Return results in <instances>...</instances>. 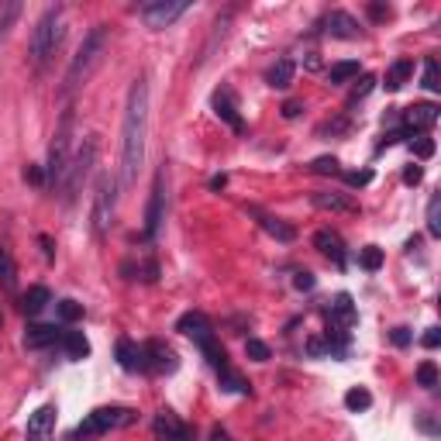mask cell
<instances>
[{
	"label": "cell",
	"mask_w": 441,
	"mask_h": 441,
	"mask_svg": "<svg viewBox=\"0 0 441 441\" xmlns=\"http://www.w3.org/2000/svg\"><path fill=\"white\" fill-rule=\"evenodd\" d=\"M145 138H148V80L138 76L128 90L124 121H121V190L138 183L145 162Z\"/></svg>",
	"instance_id": "cell-1"
},
{
	"label": "cell",
	"mask_w": 441,
	"mask_h": 441,
	"mask_svg": "<svg viewBox=\"0 0 441 441\" xmlns=\"http://www.w3.org/2000/svg\"><path fill=\"white\" fill-rule=\"evenodd\" d=\"M107 42H111V28H107V25H93V28L87 32L83 45L76 49V56H73V63H69V69H66V76H63V93L80 90V87L93 76V69L104 63Z\"/></svg>",
	"instance_id": "cell-2"
},
{
	"label": "cell",
	"mask_w": 441,
	"mask_h": 441,
	"mask_svg": "<svg viewBox=\"0 0 441 441\" xmlns=\"http://www.w3.org/2000/svg\"><path fill=\"white\" fill-rule=\"evenodd\" d=\"M176 331H179V335H186V338H193V345L203 352V359L214 365V372H220V369H228V365H231V362H228V352H225V345L217 341L214 324H210V317H207V314H200V310L183 314V317L176 321Z\"/></svg>",
	"instance_id": "cell-3"
},
{
	"label": "cell",
	"mask_w": 441,
	"mask_h": 441,
	"mask_svg": "<svg viewBox=\"0 0 441 441\" xmlns=\"http://www.w3.org/2000/svg\"><path fill=\"white\" fill-rule=\"evenodd\" d=\"M135 420H138V410H135V407H97V410H90V414L69 431V441H90V438H100V434L131 427Z\"/></svg>",
	"instance_id": "cell-4"
},
{
	"label": "cell",
	"mask_w": 441,
	"mask_h": 441,
	"mask_svg": "<svg viewBox=\"0 0 441 441\" xmlns=\"http://www.w3.org/2000/svg\"><path fill=\"white\" fill-rule=\"evenodd\" d=\"M63 38H66L63 8H45V14L38 18V25L32 32V63H35V69H42L56 56V49L63 45Z\"/></svg>",
	"instance_id": "cell-5"
},
{
	"label": "cell",
	"mask_w": 441,
	"mask_h": 441,
	"mask_svg": "<svg viewBox=\"0 0 441 441\" xmlns=\"http://www.w3.org/2000/svg\"><path fill=\"white\" fill-rule=\"evenodd\" d=\"M69 138H73V107L63 111L59 128H56V138L49 145V162L42 166L45 169V190H56L66 179V169H69Z\"/></svg>",
	"instance_id": "cell-6"
},
{
	"label": "cell",
	"mask_w": 441,
	"mask_h": 441,
	"mask_svg": "<svg viewBox=\"0 0 441 441\" xmlns=\"http://www.w3.org/2000/svg\"><path fill=\"white\" fill-rule=\"evenodd\" d=\"M97 152H100L97 135H87L83 145H80V152H76V159H73L69 169H66V179H63V200H66V203H73V200L80 196V190L87 186V179H90L93 166H97Z\"/></svg>",
	"instance_id": "cell-7"
},
{
	"label": "cell",
	"mask_w": 441,
	"mask_h": 441,
	"mask_svg": "<svg viewBox=\"0 0 441 441\" xmlns=\"http://www.w3.org/2000/svg\"><path fill=\"white\" fill-rule=\"evenodd\" d=\"M114 210H117V179H114L111 172H100L97 183H93V210H90L93 235H97V238H104V235L111 231Z\"/></svg>",
	"instance_id": "cell-8"
},
{
	"label": "cell",
	"mask_w": 441,
	"mask_h": 441,
	"mask_svg": "<svg viewBox=\"0 0 441 441\" xmlns=\"http://www.w3.org/2000/svg\"><path fill=\"white\" fill-rule=\"evenodd\" d=\"M166 179H169V172H166V162H162V166L155 169L152 193H148V207H145V231H142L145 242H155L159 231H162V220H166Z\"/></svg>",
	"instance_id": "cell-9"
},
{
	"label": "cell",
	"mask_w": 441,
	"mask_h": 441,
	"mask_svg": "<svg viewBox=\"0 0 441 441\" xmlns=\"http://www.w3.org/2000/svg\"><path fill=\"white\" fill-rule=\"evenodd\" d=\"M190 11L186 0H148V4L138 8V18L145 21V28L159 32V28H169L176 18H183Z\"/></svg>",
	"instance_id": "cell-10"
},
{
	"label": "cell",
	"mask_w": 441,
	"mask_h": 441,
	"mask_svg": "<svg viewBox=\"0 0 441 441\" xmlns=\"http://www.w3.org/2000/svg\"><path fill=\"white\" fill-rule=\"evenodd\" d=\"M56 420H59V410H56V403H45V407H38V410L28 417V427H25V441H52V438H56Z\"/></svg>",
	"instance_id": "cell-11"
},
{
	"label": "cell",
	"mask_w": 441,
	"mask_h": 441,
	"mask_svg": "<svg viewBox=\"0 0 441 441\" xmlns=\"http://www.w3.org/2000/svg\"><path fill=\"white\" fill-rule=\"evenodd\" d=\"M179 369V359L176 352L166 345V341H145V372L152 376H162V372H176Z\"/></svg>",
	"instance_id": "cell-12"
},
{
	"label": "cell",
	"mask_w": 441,
	"mask_h": 441,
	"mask_svg": "<svg viewBox=\"0 0 441 441\" xmlns=\"http://www.w3.org/2000/svg\"><path fill=\"white\" fill-rule=\"evenodd\" d=\"M155 431V441H193V427L186 420H179L172 410H162L152 424Z\"/></svg>",
	"instance_id": "cell-13"
},
{
	"label": "cell",
	"mask_w": 441,
	"mask_h": 441,
	"mask_svg": "<svg viewBox=\"0 0 441 441\" xmlns=\"http://www.w3.org/2000/svg\"><path fill=\"white\" fill-rule=\"evenodd\" d=\"M400 121H403L407 138H414L417 131H427V128L438 124V104H414L400 114Z\"/></svg>",
	"instance_id": "cell-14"
},
{
	"label": "cell",
	"mask_w": 441,
	"mask_h": 441,
	"mask_svg": "<svg viewBox=\"0 0 441 441\" xmlns=\"http://www.w3.org/2000/svg\"><path fill=\"white\" fill-rule=\"evenodd\" d=\"M314 249H317L321 256H328L338 269H345V266H348L345 242H341V235H338L335 228H321V231H314Z\"/></svg>",
	"instance_id": "cell-15"
},
{
	"label": "cell",
	"mask_w": 441,
	"mask_h": 441,
	"mask_svg": "<svg viewBox=\"0 0 441 441\" xmlns=\"http://www.w3.org/2000/svg\"><path fill=\"white\" fill-rule=\"evenodd\" d=\"M214 111H217V117L225 121L235 135H245V121H242V114H238V107H235V93H231L228 87H220V90L214 93Z\"/></svg>",
	"instance_id": "cell-16"
},
{
	"label": "cell",
	"mask_w": 441,
	"mask_h": 441,
	"mask_svg": "<svg viewBox=\"0 0 441 441\" xmlns=\"http://www.w3.org/2000/svg\"><path fill=\"white\" fill-rule=\"evenodd\" d=\"M321 28H324V35H331V38H345V42H352V38H359V35H362L359 21H355L348 11H331V14H324Z\"/></svg>",
	"instance_id": "cell-17"
},
{
	"label": "cell",
	"mask_w": 441,
	"mask_h": 441,
	"mask_svg": "<svg viewBox=\"0 0 441 441\" xmlns=\"http://www.w3.org/2000/svg\"><path fill=\"white\" fill-rule=\"evenodd\" d=\"M310 203H314L317 210H328V214H359V203H355L348 193L314 190V193H310Z\"/></svg>",
	"instance_id": "cell-18"
},
{
	"label": "cell",
	"mask_w": 441,
	"mask_h": 441,
	"mask_svg": "<svg viewBox=\"0 0 441 441\" xmlns=\"http://www.w3.org/2000/svg\"><path fill=\"white\" fill-rule=\"evenodd\" d=\"M249 214H252V217H259V228H262L266 235H273L276 242H283V245L297 242V228H293V225H286L283 217H273V214H266V210H259V207H249Z\"/></svg>",
	"instance_id": "cell-19"
},
{
	"label": "cell",
	"mask_w": 441,
	"mask_h": 441,
	"mask_svg": "<svg viewBox=\"0 0 441 441\" xmlns=\"http://www.w3.org/2000/svg\"><path fill=\"white\" fill-rule=\"evenodd\" d=\"M117 365L124 372H145V345H135L131 338L117 341Z\"/></svg>",
	"instance_id": "cell-20"
},
{
	"label": "cell",
	"mask_w": 441,
	"mask_h": 441,
	"mask_svg": "<svg viewBox=\"0 0 441 441\" xmlns=\"http://www.w3.org/2000/svg\"><path fill=\"white\" fill-rule=\"evenodd\" d=\"M59 338H63V331H59L56 324H28V331H25V348L38 352V348L59 345Z\"/></svg>",
	"instance_id": "cell-21"
},
{
	"label": "cell",
	"mask_w": 441,
	"mask_h": 441,
	"mask_svg": "<svg viewBox=\"0 0 441 441\" xmlns=\"http://www.w3.org/2000/svg\"><path fill=\"white\" fill-rule=\"evenodd\" d=\"M293 76H297L293 59H276V63L266 69V83H269L273 90H286V87L293 83Z\"/></svg>",
	"instance_id": "cell-22"
},
{
	"label": "cell",
	"mask_w": 441,
	"mask_h": 441,
	"mask_svg": "<svg viewBox=\"0 0 441 441\" xmlns=\"http://www.w3.org/2000/svg\"><path fill=\"white\" fill-rule=\"evenodd\" d=\"M49 304H52V290H49V286H28L25 297H21V310H25L28 317H38Z\"/></svg>",
	"instance_id": "cell-23"
},
{
	"label": "cell",
	"mask_w": 441,
	"mask_h": 441,
	"mask_svg": "<svg viewBox=\"0 0 441 441\" xmlns=\"http://www.w3.org/2000/svg\"><path fill=\"white\" fill-rule=\"evenodd\" d=\"M59 345H63L66 359H73V362H80V359H87V355H90V341H87V335H83V331H63Z\"/></svg>",
	"instance_id": "cell-24"
},
{
	"label": "cell",
	"mask_w": 441,
	"mask_h": 441,
	"mask_svg": "<svg viewBox=\"0 0 441 441\" xmlns=\"http://www.w3.org/2000/svg\"><path fill=\"white\" fill-rule=\"evenodd\" d=\"M359 73H362V66H359L355 59H341V63H335V66L328 69V83H331V87H345V83L359 80Z\"/></svg>",
	"instance_id": "cell-25"
},
{
	"label": "cell",
	"mask_w": 441,
	"mask_h": 441,
	"mask_svg": "<svg viewBox=\"0 0 441 441\" xmlns=\"http://www.w3.org/2000/svg\"><path fill=\"white\" fill-rule=\"evenodd\" d=\"M217 383H220V389H225V393H238V396H252V383L249 379H242L231 365L228 369H220L217 372Z\"/></svg>",
	"instance_id": "cell-26"
},
{
	"label": "cell",
	"mask_w": 441,
	"mask_h": 441,
	"mask_svg": "<svg viewBox=\"0 0 441 441\" xmlns=\"http://www.w3.org/2000/svg\"><path fill=\"white\" fill-rule=\"evenodd\" d=\"M414 76V59H396L389 69H386V90H403V83Z\"/></svg>",
	"instance_id": "cell-27"
},
{
	"label": "cell",
	"mask_w": 441,
	"mask_h": 441,
	"mask_svg": "<svg viewBox=\"0 0 441 441\" xmlns=\"http://www.w3.org/2000/svg\"><path fill=\"white\" fill-rule=\"evenodd\" d=\"M18 286V266H14V259H11V252L8 249H0V290H14Z\"/></svg>",
	"instance_id": "cell-28"
},
{
	"label": "cell",
	"mask_w": 441,
	"mask_h": 441,
	"mask_svg": "<svg viewBox=\"0 0 441 441\" xmlns=\"http://www.w3.org/2000/svg\"><path fill=\"white\" fill-rule=\"evenodd\" d=\"M18 18H21V4H18V0H4V4H0V38L11 35Z\"/></svg>",
	"instance_id": "cell-29"
},
{
	"label": "cell",
	"mask_w": 441,
	"mask_h": 441,
	"mask_svg": "<svg viewBox=\"0 0 441 441\" xmlns=\"http://www.w3.org/2000/svg\"><path fill=\"white\" fill-rule=\"evenodd\" d=\"M427 235L431 238H441V196L438 193L427 200Z\"/></svg>",
	"instance_id": "cell-30"
},
{
	"label": "cell",
	"mask_w": 441,
	"mask_h": 441,
	"mask_svg": "<svg viewBox=\"0 0 441 441\" xmlns=\"http://www.w3.org/2000/svg\"><path fill=\"white\" fill-rule=\"evenodd\" d=\"M56 317H59L63 324H76V321L83 317V304H76V300H59V304H56Z\"/></svg>",
	"instance_id": "cell-31"
},
{
	"label": "cell",
	"mask_w": 441,
	"mask_h": 441,
	"mask_svg": "<svg viewBox=\"0 0 441 441\" xmlns=\"http://www.w3.org/2000/svg\"><path fill=\"white\" fill-rule=\"evenodd\" d=\"M345 407H348V410H355V414H359V410H369V407H372V393H369V389H362V386H355V389H348V393H345Z\"/></svg>",
	"instance_id": "cell-32"
},
{
	"label": "cell",
	"mask_w": 441,
	"mask_h": 441,
	"mask_svg": "<svg viewBox=\"0 0 441 441\" xmlns=\"http://www.w3.org/2000/svg\"><path fill=\"white\" fill-rule=\"evenodd\" d=\"M420 87H424V90H431V93H438V90H441V69H438V59H434V56L424 63V80H420Z\"/></svg>",
	"instance_id": "cell-33"
},
{
	"label": "cell",
	"mask_w": 441,
	"mask_h": 441,
	"mask_svg": "<svg viewBox=\"0 0 441 441\" xmlns=\"http://www.w3.org/2000/svg\"><path fill=\"white\" fill-rule=\"evenodd\" d=\"M310 172H317V176H341V162L335 155H317L310 162Z\"/></svg>",
	"instance_id": "cell-34"
},
{
	"label": "cell",
	"mask_w": 441,
	"mask_h": 441,
	"mask_svg": "<svg viewBox=\"0 0 441 441\" xmlns=\"http://www.w3.org/2000/svg\"><path fill=\"white\" fill-rule=\"evenodd\" d=\"M359 266H362L365 273H376V269H383V249H376V245H365V249L359 252Z\"/></svg>",
	"instance_id": "cell-35"
},
{
	"label": "cell",
	"mask_w": 441,
	"mask_h": 441,
	"mask_svg": "<svg viewBox=\"0 0 441 441\" xmlns=\"http://www.w3.org/2000/svg\"><path fill=\"white\" fill-rule=\"evenodd\" d=\"M372 87H376V76H369V73H362V76L355 80V90H352V97H348V107H355L359 100H365V97L372 93Z\"/></svg>",
	"instance_id": "cell-36"
},
{
	"label": "cell",
	"mask_w": 441,
	"mask_h": 441,
	"mask_svg": "<svg viewBox=\"0 0 441 441\" xmlns=\"http://www.w3.org/2000/svg\"><path fill=\"white\" fill-rule=\"evenodd\" d=\"M417 386L438 389V365H434V362H420V365H417Z\"/></svg>",
	"instance_id": "cell-37"
},
{
	"label": "cell",
	"mask_w": 441,
	"mask_h": 441,
	"mask_svg": "<svg viewBox=\"0 0 441 441\" xmlns=\"http://www.w3.org/2000/svg\"><path fill=\"white\" fill-rule=\"evenodd\" d=\"M245 355H249L252 362H269V345L259 341V338H249V341H245Z\"/></svg>",
	"instance_id": "cell-38"
},
{
	"label": "cell",
	"mask_w": 441,
	"mask_h": 441,
	"mask_svg": "<svg viewBox=\"0 0 441 441\" xmlns=\"http://www.w3.org/2000/svg\"><path fill=\"white\" fill-rule=\"evenodd\" d=\"M410 152L417 159H431L434 155V138H410Z\"/></svg>",
	"instance_id": "cell-39"
},
{
	"label": "cell",
	"mask_w": 441,
	"mask_h": 441,
	"mask_svg": "<svg viewBox=\"0 0 441 441\" xmlns=\"http://www.w3.org/2000/svg\"><path fill=\"white\" fill-rule=\"evenodd\" d=\"M365 14H369V21H376V25H383V21H389V14H393V8H389V4H379V0H376V4H369V8H365Z\"/></svg>",
	"instance_id": "cell-40"
},
{
	"label": "cell",
	"mask_w": 441,
	"mask_h": 441,
	"mask_svg": "<svg viewBox=\"0 0 441 441\" xmlns=\"http://www.w3.org/2000/svg\"><path fill=\"white\" fill-rule=\"evenodd\" d=\"M341 176H345V183H348V186H355V190H359V186H369V183H372V169H359V172H341Z\"/></svg>",
	"instance_id": "cell-41"
},
{
	"label": "cell",
	"mask_w": 441,
	"mask_h": 441,
	"mask_svg": "<svg viewBox=\"0 0 441 441\" xmlns=\"http://www.w3.org/2000/svg\"><path fill=\"white\" fill-rule=\"evenodd\" d=\"M352 124H348V117H338V121H328V124H321L317 128V135H345Z\"/></svg>",
	"instance_id": "cell-42"
},
{
	"label": "cell",
	"mask_w": 441,
	"mask_h": 441,
	"mask_svg": "<svg viewBox=\"0 0 441 441\" xmlns=\"http://www.w3.org/2000/svg\"><path fill=\"white\" fill-rule=\"evenodd\" d=\"M314 283H317V280H314V273H307V269H300V273L293 276V286H297V290H304V293H310V290H314Z\"/></svg>",
	"instance_id": "cell-43"
},
{
	"label": "cell",
	"mask_w": 441,
	"mask_h": 441,
	"mask_svg": "<svg viewBox=\"0 0 441 441\" xmlns=\"http://www.w3.org/2000/svg\"><path fill=\"white\" fill-rule=\"evenodd\" d=\"M389 341H393L396 348H407V345L414 341V335H410V328H393V331H389Z\"/></svg>",
	"instance_id": "cell-44"
},
{
	"label": "cell",
	"mask_w": 441,
	"mask_h": 441,
	"mask_svg": "<svg viewBox=\"0 0 441 441\" xmlns=\"http://www.w3.org/2000/svg\"><path fill=\"white\" fill-rule=\"evenodd\" d=\"M25 179H28L32 186H45V169H42V166H28V169H25Z\"/></svg>",
	"instance_id": "cell-45"
},
{
	"label": "cell",
	"mask_w": 441,
	"mask_h": 441,
	"mask_svg": "<svg viewBox=\"0 0 441 441\" xmlns=\"http://www.w3.org/2000/svg\"><path fill=\"white\" fill-rule=\"evenodd\" d=\"M420 179H424V169H420V166H407V169H403V183H407V186H417Z\"/></svg>",
	"instance_id": "cell-46"
},
{
	"label": "cell",
	"mask_w": 441,
	"mask_h": 441,
	"mask_svg": "<svg viewBox=\"0 0 441 441\" xmlns=\"http://www.w3.org/2000/svg\"><path fill=\"white\" fill-rule=\"evenodd\" d=\"M307 355H331V348H328L324 338H310L307 341Z\"/></svg>",
	"instance_id": "cell-47"
},
{
	"label": "cell",
	"mask_w": 441,
	"mask_h": 441,
	"mask_svg": "<svg viewBox=\"0 0 441 441\" xmlns=\"http://www.w3.org/2000/svg\"><path fill=\"white\" fill-rule=\"evenodd\" d=\"M420 345H424V348H438V345H441V331H438V328H427L424 338H420Z\"/></svg>",
	"instance_id": "cell-48"
},
{
	"label": "cell",
	"mask_w": 441,
	"mask_h": 441,
	"mask_svg": "<svg viewBox=\"0 0 441 441\" xmlns=\"http://www.w3.org/2000/svg\"><path fill=\"white\" fill-rule=\"evenodd\" d=\"M300 111H304V104H300V100H286V104H283V117H286V121L300 117Z\"/></svg>",
	"instance_id": "cell-49"
},
{
	"label": "cell",
	"mask_w": 441,
	"mask_h": 441,
	"mask_svg": "<svg viewBox=\"0 0 441 441\" xmlns=\"http://www.w3.org/2000/svg\"><path fill=\"white\" fill-rule=\"evenodd\" d=\"M38 245H42V252H45V259L52 262V259H56V249H52V238H49V235H38Z\"/></svg>",
	"instance_id": "cell-50"
},
{
	"label": "cell",
	"mask_w": 441,
	"mask_h": 441,
	"mask_svg": "<svg viewBox=\"0 0 441 441\" xmlns=\"http://www.w3.org/2000/svg\"><path fill=\"white\" fill-rule=\"evenodd\" d=\"M228 186V176L220 172V176H210V190H225Z\"/></svg>",
	"instance_id": "cell-51"
},
{
	"label": "cell",
	"mask_w": 441,
	"mask_h": 441,
	"mask_svg": "<svg viewBox=\"0 0 441 441\" xmlns=\"http://www.w3.org/2000/svg\"><path fill=\"white\" fill-rule=\"evenodd\" d=\"M210 441H231V434H228L225 427H214V431H210Z\"/></svg>",
	"instance_id": "cell-52"
},
{
	"label": "cell",
	"mask_w": 441,
	"mask_h": 441,
	"mask_svg": "<svg viewBox=\"0 0 441 441\" xmlns=\"http://www.w3.org/2000/svg\"><path fill=\"white\" fill-rule=\"evenodd\" d=\"M0 324H4V317H0Z\"/></svg>",
	"instance_id": "cell-53"
}]
</instances>
